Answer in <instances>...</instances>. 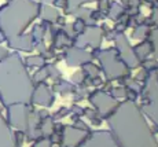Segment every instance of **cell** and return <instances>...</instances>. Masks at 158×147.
I'll list each match as a JSON object with an SVG mask.
<instances>
[{"label": "cell", "mask_w": 158, "mask_h": 147, "mask_svg": "<svg viewBox=\"0 0 158 147\" xmlns=\"http://www.w3.org/2000/svg\"><path fill=\"white\" fill-rule=\"evenodd\" d=\"M0 147H14L11 143L10 131L2 117H0Z\"/></svg>", "instance_id": "7a4b0ae2"}, {"label": "cell", "mask_w": 158, "mask_h": 147, "mask_svg": "<svg viewBox=\"0 0 158 147\" xmlns=\"http://www.w3.org/2000/svg\"><path fill=\"white\" fill-rule=\"evenodd\" d=\"M2 54H4V51H2V50H0V55H2Z\"/></svg>", "instance_id": "3957f363"}, {"label": "cell", "mask_w": 158, "mask_h": 147, "mask_svg": "<svg viewBox=\"0 0 158 147\" xmlns=\"http://www.w3.org/2000/svg\"><path fill=\"white\" fill-rule=\"evenodd\" d=\"M18 69V63L13 61L0 63V94L6 105L22 100L28 95V84L17 81L21 78Z\"/></svg>", "instance_id": "6da1fadb"}]
</instances>
